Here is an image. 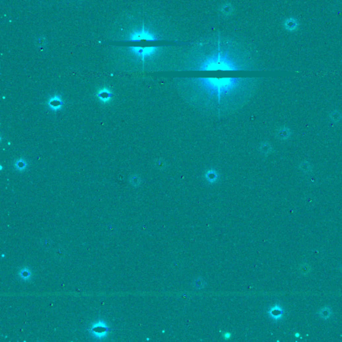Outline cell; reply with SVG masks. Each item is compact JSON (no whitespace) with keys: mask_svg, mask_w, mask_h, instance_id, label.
Listing matches in <instances>:
<instances>
[{"mask_svg":"<svg viewBox=\"0 0 342 342\" xmlns=\"http://www.w3.org/2000/svg\"><path fill=\"white\" fill-rule=\"evenodd\" d=\"M249 79L246 78H194L190 80V100L204 106L207 109L225 110L234 108L249 97L251 90Z\"/></svg>","mask_w":342,"mask_h":342,"instance_id":"6da1fadb","label":"cell"},{"mask_svg":"<svg viewBox=\"0 0 342 342\" xmlns=\"http://www.w3.org/2000/svg\"><path fill=\"white\" fill-rule=\"evenodd\" d=\"M241 67L227 53L219 52L204 59L198 67L199 70H239Z\"/></svg>","mask_w":342,"mask_h":342,"instance_id":"7a4b0ae2","label":"cell"},{"mask_svg":"<svg viewBox=\"0 0 342 342\" xmlns=\"http://www.w3.org/2000/svg\"><path fill=\"white\" fill-rule=\"evenodd\" d=\"M111 331L109 325L103 319H98L91 325L89 329L90 335L96 340H102L108 337Z\"/></svg>","mask_w":342,"mask_h":342,"instance_id":"3957f363","label":"cell"},{"mask_svg":"<svg viewBox=\"0 0 342 342\" xmlns=\"http://www.w3.org/2000/svg\"><path fill=\"white\" fill-rule=\"evenodd\" d=\"M158 39V38L152 32L146 30L144 27H142L141 29H139L131 33L129 38H128V41L140 42L142 41V40L156 41V40Z\"/></svg>","mask_w":342,"mask_h":342,"instance_id":"277c9868","label":"cell"},{"mask_svg":"<svg viewBox=\"0 0 342 342\" xmlns=\"http://www.w3.org/2000/svg\"><path fill=\"white\" fill-rule=\"evenodd\" d=\"M159 50L157 47H130V51L132 54H134L137 57L140 58L142 60H144L147 58L155 54Z\"/></svg>","mask_w":342,"mask_h":342,"instance_id":"5b68a950","label":"cell"},{"mask_svg":"<svg viewBox=\"0 0 342 342\" xmlns=\"http://www.w3.org/2000/svg\"><path fill=\"white\" fill-rule=\"evenodd\" d=\"M46 105L50 110L55 112L62 109L64 102L60 94H54L47 99Z\"/></svg>","mask_w":342,"mask_h":342,"instance_id":"8992f818","label":"cell"},{"mask_svg":"<svg viewBox=\"0 0 342 342\" xmlns=\"http://www.w3.org/2000/svg\"><path fill=\"white\" fill-rule=\"evenodd\" d=\"M96 97L100 100V102L106 104L109 102L112 98H113V93L107 87H103L100 88L96 92Z\"/></svg>","mask_w":342,"mask_h":342,"instance_id":"52a82bcc","label":"cell"},{"mask_svg":"<svg viewBox=\"0 0 342 342\" xmlns=\"http://www.w3.org/2000/svg\"><path fill=\"white\" fill-rule=\"evenodd\" d=\"M268 314L272 319L278 321L282 319L284 315V311L279 305H275L269 309Z\"/></svg>","mask_w":342,"mask_h":342,"instance_id":"ba28073f","label":"cell"},{"mask_svg":"<svg viewBox=\"0 0 342 342\" xmlns=\"http://www.w3.org/2000/svg\"><path fill=\"white\" fill-rule=\"evenodd\" d=\"M283 27L286 30L289 31H295L299 27V22L295 18H289L283 22Z\"/></svg>","mask_w":342,"mask_h":342,"instance_id":"9c48e42d","label":"cell"},{"mask_svg":"<svg viewBox=\"0 0 342 342\" xmlns=\"http://www.w3.org/2000/svg\"><path fill=\"white\" fill-rule=\"evenodd\" d=\"M18 275L19 278L23 281H29L32 278V276H33L31 269L27 267H24L20 269V270L18 271Z\"/></svg>","mask_w":342,"mask_h":342,"instance_id":"30bf717a","label":"cell"},{"mask_svg":"<svg viewBox=\"0 0 342 342\" xmlns=\"http://www.w3.org/2000/svg\"><path fill=\"white\" fill-rule=\"evenodd\" d=\"M291 135V132L287 127H281L277 131V137L281 140H287Z\"/></svg>","mask_w":342,"mask_h":342,"instance_id":"8fae6325","label":"cell"},{"mask_svg":"<svg viewBox=\"0 0 342 342\" xmlns=\"http://www.w3.org/2000/svg\"><path fill=\"white\" fill-rule=\"evenodd\" d=\"M14 167L18 171H23L27 168V163L23 158H19L14 163Z\"/></svg>","mask_w":342,"mask_h":342,"instance_id":"7c38bea8","label":"cell"},{"mask_svg":"<svg viewBox=\"0 0 342 342\" xmlns=\"http://www.w3.org/2000/svg\"><path fill=\"white\" fill-rule=\"evenodd\" d=\"M318 314L321 318H322L323 319H327L331 317L332 310L329 307L325 306L319 309L318 311Z\"/></svg>","mask_w":342,"mask_h":342,"instance_id":"4fadbf2b","label":"cell"},{"mask_svg":"<svg viewBox=\"0 0 342 342\" xmlns=\"http://www.w3.org/2000/svg\"><path fill=\"white\" fill-rule=\"evenodd\" d=\"M329 118H330L332 122L337 123L339 122L341 120L342 118V114L340 113V111L335 110L332 112L330 114H329Z\"/></svg>","mask_w":342,"mask_h":342,"instance_id":"5bb4252c","label":"cell"},{"mask_svg":"<svg viewBox=\"0 0 342 342\" xmlns=\"http://www.w3.org/2000/svg\"><path fill=\"white\" fill-rule=\"evenodd\" d=\"M206 178L210 183H215L218 178V175L215 171L210 170L206 173Z\"/></svg>","mask_w":342,"mask_h":342,"instance_id":"9a60e30c","label":"cell"},{"mask_svg":"<svg viewBox=\"0 0 342 342\" xmlns=\"http://www.w3.org/2000/svg\"><path fill=\"white\" fill-rule=\"evenodd\" d=\"M299 168L305 173L310 172L312 170L311 164L307 161H303L301 163L299 164Z\"/></svg>","mask_w":342,"mask_h":342,"instance_id":"2e32d148","label":"cell"},{"mask_svg":"<svg viewBox=\"0 0 342 342\" xmlns=\"http://www.w3.org/2000/svg\"><path fill=\"white\" fill-rule=\"evenodd\" d=\"M300 271L303 275H306L310 271V267L306 263H304L300 266Z\"/></svg>","mask_w":342,"mask_h":342,"instance_id":"e0dca14e","label":"cell"},{"mask_svg":"<svg viewBox=\"0 0 342 342\" xmlns=\"http://www.w3.org/2000/svg\"><path fill=\"white\" fill-rule=\"evenodd\" d=\"M222 10L221 11H222L224 14L229 15V14H231L232 13L233 7H231V6H229V5H227H227L223 6L222 7V10Z\"/></svg>","mask_w":342,"mask_h":342,"instance_id":"ac0fdd59","label":"cell"},{"mask_svg":"<svg viewBox=\"0 0 342 342\" xmlns=\"http://www.w3.org/2000/svg\"><path fill=\"white\" fill-rule=\"evenodd\" d=\"M194 285H195V287L197 288L198 289H200L204 287V283L202 279L199 278L195 281V283H194Z\"/></svg>","mask_w":342,"mask_h":342,"instance_id":"d6986e66","label":"cell"},{"mask_svg":"<svg viewBox=\"0 0 342 342\" xmlns=\"http://www.w3.org/2000/svg\"><path fill=\"white\" fill-rule=\"evenodd\" d=\"M130 182L132 184L136 186V185H138L140 184V179L137 176H133L132 179H130Z\"/></svg>","mask_w":342,"mask_h":342,"instance_id":"ffe728a7","label":"cell"},{"mask_svg":"<svg viewBox=\"0 0 342 342\" xmlns=\"http://www.w3.org/2000/svg\"><path fill=\"white\" fill-rule=\"evenodd\" d=\"M271 146L269 145V144H265L264 146L263 147V151L265 152V153H269V152H271Z\"/></svg>","mask_w":342,"mask_h":342,"instance_id":"44dd1931","label":"cell"},{"mask_svg":"<svg viewBox=\"0 0 342 342\" xmlns=\"http://www.w3.org/2000/svg\"><path fill=\"white\" fill-rule=\"evenodd\" d=\"M223 337H224V338H225V340H228V339H229V338H230V337H231V333L226 332V333H225V334L223 335Z\"/></svg>","mask_w":342,"mask_h":342,"instance_id":"7402d4cb","label":"cell"},{"mask_svg":"<svg viewBox=\"0 0 342 342\" xmlns=\"http://www.w3.org/2000/svg\"><path fill=\"white\" fill-rule=\"evenodd\" d=\"M2 169H3V168H2V165H0V170H2Z\"/></svg>","mask_w":342,"mask_h":342,"instance_id":"603a6c76","label":"cell"},{"mask_svg":"<svg viewBox=\"0 0 342 342\" xmlns=\"http://www.w3.org/2000/svg\"><path fill=\"white\" fill-rule=\"evenodd\" d=\"M7 144H8V145H9V146H10V145H11V142H8Z\"/></svg>","mask_w":342,"mask_h":342,"instance_id":"cb8c5ba5","label":"cell"},{"mask_svg":"<svg viewBox=\"0 0 342 342\" xmlns=\"http://www.w3.org/2000/svg\"><path fill=\"white\" fill-rule=\"evenodd\" d=\"M340 271L342 272V265H341V267H340Z\"/></svg>","mask_w":342,"mask_h":342,"instance_id":"d4e9b609","label":"cell"}]
</instances>
